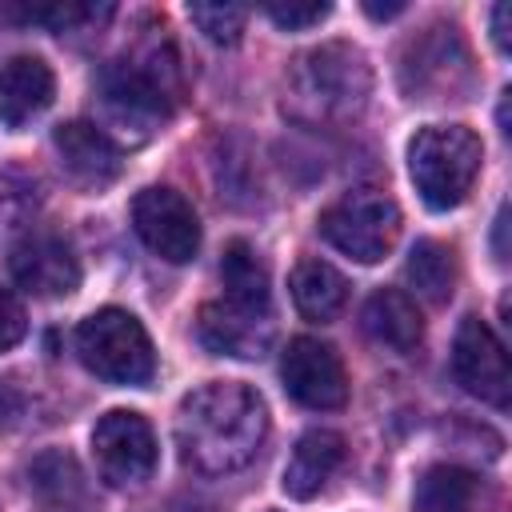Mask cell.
I'll use <instances>...</instances> for the list:
<instances>
[{
  "mask_svg": "<svg viewBox=\"0 0 512 512\" xmlns=\"http://www.w3.org/2000/svg\"><path fill=\"white\" fill-rule=\"evenodd\" d=\"M364 12H368L372 20H392V16H400V12H404V0H392V4H376V0H368V4H364Z\"/></svg>",
  "mask_w": 512,
  "mask_h": 512,
  "instance_id": "83f0119b",
  "label": "cell"
},
{
  "mask_svg": "<svg viewBox=\"0 0 512 512\" xmlns=\"http://www.w3.org/2000/svg\"><path fill=\"white\" fill-rule=\"evenodd\" d=\"M24 332H28L24 304H20V300H16L8 288H0V352L16 348V344L24 340Z\"/></svg>",
  "mask_w": 512,
  "mask_h": 512,
  "instance_id": "484cf974",
  "label": "cell"
},
{
  "mask_svg": "<svg viewBox=\"0 0 512 512\" xmlns=\"http://www.w3.org/2000/svg\"><path fill=\"white\" fill-rule=\"evenodd\" d=\"M364 332L392 348V352H416L420 340H424V320H420V308L408 292L400 288H376L368 300H364Z\"/></svg>",
  "mask_w": 512,
  "mask_h": 512,
  "instance_id": "2e32d148",
  "label": "cell"
},
{
  "mask_svg": "<svg viewBox=\"0 0 512 512\" xmlns=\"http://www.w3.org/2000/svg\"><path fill=\"white\" fill-rule=\"evenodd\" d=\"M480 480L468 468L456 464H436L416 480V512H468L476 504Z\"/></svg>",
  "mask_w": 512,
  "mask_h": 512,
  "instance_id": "ffe728a7",
  "label": "cell"
},
{
  "mask_svg": "<svg viewBox=\"0 0 512 512\" xmlns=\"http://www.w3.org/2000/svg\"><path fill=\"white\" fill-rule=\"evenodd\" d=\"M8 268H12V280L24 292L44 296V300H60V296H72L80 288V260H76L72 244L56 232L24 236L12 248Z\"/></svg>",
  "mask_w": 512,
  "mask_h": 512,
  "instance_id": "8fae6325",
  "label": "cell"
},
{
  "mask_svg": "<svg viewBox=\"0 0 512 512\" xmlns=\"http://www.w3.org/2000/svg\"><path fill=\"white\" fill-rule=\"evenodd\" d=\"M112 8H96V4H76V0H64V4H28V8H4L8 20H20V24H44L52 32H72L88 20H104Z\"/></svg>",
  "mask_w": 512,
  "mask_h": 512,
  "instance_id": "7402d4cb",
  "label": "cell"
},
{
  "mask_svg": "<svg viewBox=\"0 0 512 512\" xmlns=\"http://www.w3.org/2000/svg\"><path fill=\"white\" fill-rule=\"evenodd\" d=\"M132 228L144 240V248L168 264H188L200 252L196 208L176 188H144L132 200Z\"/></svg>",
  "mask_w": 512,
  "mask_h": 512,
  "instance_id": "9c48e42d",
  "label": "cell"
},
{
  "mask_svg": "<svg viewBox=\"0 0 512 512\" xmlns=\"http://www.w3.org/2000/svg\"><path fill=\"white\" fill-rule=\"evenodd\" d=\"M344 456H348V448H344V436L340 432H332V428L304 432L296 440L288 464H284V480H280L284 492L292 500H312L336 476V468L344 464Z\"/></svg>",
  "mask_w": 512,
  "mask_h": 512,
  "instance_id": "9a60e30c",
  "label": "cell"
},
{
  "mask_svg": "<svg viewBox=\"0 0 512 512\" xmlns=\"http://www.w3.org/2000/svg\"><path fill=\"white\" fill-rule=\"evenodd\" d=\"M484 144L464 124H428L408 144V172L420 200L436 212L456 208L480 176Z\"/></svg>",
  "mask_w": 512,
  "mask_h": 512,
  "instance_id": "3957f363",
  "label": "cell"
},
{
  "mask_svg": "<svg viewBox=\"0 0 512 512\" xmlns=\"http://www.w3.org/2000/svg\"><path fill=\"white\" fill-rule=\"evenodd\" d=\"M452 376L468 396H476L492 408H508V400H512V372H508L504 344L480 316H464L456 328Z\"/></svg>",
  "mask_w": 512,
  "mask_h": 512,
  "instance_id": "30bf717a",
  "label": "cell"
},
{
  "mask_svg": "<svg viewBox=\"0 0 512 512\" xmlns=\"http://www.w3.org/2000/svg\"><path fill=\"white\" fill-rule=\"evenodd\" d=\"M280 380H284V392L312 412H332V408L348 404L344 360L332 344H324L316 336L288 340L284 360H280Z\"/></svg>",
  "mask_w": 512,
  "mask_h": 512,
  "instance_id": "ba28073f",
  "label": "cell"
},
{
  "mask_svg": "<svg viewBox=\"0 0 512 512\" xmlns=\"http://www.w3.org/2000/svg\"><path fill=\"white\" fill-rule=\"evenodd\" d=\"M400 84L412 100H460L472 84V60L452 24H432L408 40Z\"/></svg>",
  "mask_w": 512,
  "mask_h": 512,
  "instance_id": "8992f818",
  "label": "cell"
},
{
  "mask_svg": "<svg viewBox=\"0 0 512 512\" xmlns=\"http://www.w3.org/2000/svg\"><path fill=\"white\" fill-rule=\"evenodd\" d=\"M316 228L336 252H344L360 264H376L392 252V244L400 236V208L392 196H384L376 188H352L320 212Z\"/></svg>",
  "mask_w": 512,
  "mask_h": 512,
  "instance_id": "5b68a950",
  "label": "cell"
},
{
  "mask_svg": "<svg viewBox=\"0 0 512 512\" xmlns=\"http://www.w3.org/2000/svg\"><path fill=\"white\" fill-rule=\"evenodd\" d=\"M220 284H224V304L252 312V316H272V284L268 268L256 256L248 240H232L220 260Z\"/></svg>",
  "mask_w": 512,
  "mask_h": 512,
  "instance_id": "e0dca14e",
  "label": "cell"
},
{
  "mask_svg": "<svg viewBox=\"0 0 512 512\" xmlns=\"http://www.w3.org/2000/svg\"><path fill=\"white\" fill-rule=\"evenodd\" d=\"M268 436L264 400L240 380H212L180 400L176 444L192 472L228 476L256 460Z\"/></svg>",
  "mask_w": 512,
  "mask_h": 512,
  "instance_id": "6da1fadb",
  "label": "cell"
},
{
  "mask_svg": "<svg viewBox=\"0 0 512 512\" xmlns=\"http://www.w3.org/2000/svg\"><path fill=\"white\" fill-rule=\"evenodd\" d=\"M56 96V76L40 56H8L0 64V120L24 128Z\"/></svg>",
  "mask_w": 512,
  "mask_h": 512,
  "instance_id": "5bb4252c",
  "label": "cell"
},
{
  "mask_svg": "<svg viewBox=\"0 0 512 512\" xmlns=\"http://www.w3.org/2000/svg\"><path fill=\"white\" fill-rule=\"evenodd\" d=\"M76 356L88 372L108 384L140 388L156 372V352L144 324L124 308H100L80 320L76 328Z\"/></svg>",
  "mask_w": 512,
  "mask_h": 512,
  "instance_id": "277c9868",
  "label": "cell"
},
{
  "mask_svg": "<svg viewBox=\"0 0 512 512\" xmlns=\"http://www.w3.org/2000/svg\"><path fill=\"white\" fill-rule=\"evenodd\" d=\"M188 20L212 44H236L244 24H248V8H240V4H188Z\"/></svg>",
  "mask_w": 512,
  "mask_h": 512,
  "instance_id": "603a6c76",
  "label": "cell"
},
{
  "mask_svg": "<svg viewBox=\"0 0 512 512\" xmlns=\"http://www.w3.org/2000/svg\"><path fill=\"white\" fill-rule=\"evenodd\" d=\"M36 208H40L36 184L20 172H0V232L28 224Z\"/></svg>",
  "mask_w": 512,
  "mask_h": 512,
  "instance_id": "cb8c5ba5",
  "label": "cell"
},
{
  "mask_svg": "<svg viewBox=\"0 0 512 512\" xmlns=\"http://www.w3.org/2000/svg\"><path fill=\"white\" fill-rule=\"evenodd\" d=\"M196 336L208 352L216 356H236V360H256L272 348V320L240 312L232 304H204L196 320Z\"/></svg>",
  "mask_w": 512,
  "mask_h": 512,
  "instance_id": "4fadbf2b",
  "label": "cell"
},
{
  "mask_svg": "<svg viewBox=\"0 0 512 512\" xmlns=\"http://www.w3.org/2000/svg\"><path fill=\"white\" fill-rule=\"evenodd\" d=\"M28 484L52 508H64V512H88L92 508L88 476H84V468L68 452H56V448L52 452H40L32 460V468H28Z\"/></svg>",
  "mask_w": 512,
  "mask_h": 512,
  "instance_id": "d6986e66",
  "label": "cell"
},
{
  "mask_svg": "<svg viewBox=\"0 0 512 512\" xmlns=\"http://www.w3.org/2000/svg\"><path fill=\"white\" fill-rule=\"evenodd\" d=\"M508 16H512L508 4H496L492 8V40H496L500 52H508Z\"/></svg>",
  "mask_w": 512,
  "mask_h": 512,
  "instance_id": "4316f807",
  "label": "cell"
},
{
  "mask_svg": "<svg viewBox=\"0 0 512 512\" xmlns=\"http://www.w3.org/2000/svg\"><path fill=\"white\" fill-rule=\"evenodd\" d=\"M328 12H332V4H324V0H288V4L272 0V4H264V16L284 32H304V28L320 24Z\"/></svg>",
  "mask_w": 512,
  "mask_h": 512,
  "instance_id": "d4e9b609",
  "label": "cell"
},
{
  "mask_svg": "<svg viewBox=\"0 0 512 512\" xmlns=\"http://www.w3.org/2000/svg\"><path fill=\"white\" fill-rule=\"evenodd\" d=\"M52 148H56L60 168L68 172V180L80 184V188H88V192L108 188L120 176V168H124V156L112 144V136L100 124H88V120L60 124L52 132Z\"/></svg>",
  "mask_w": 512,
  "mask_h": 512,
  "instance_id": "7c38bea8",
  "label": "cell"
},
{
  "mask_svg": "<svg viewBox=\"0 0 512 512\" xmlns=\"http://www.w3.org/2000/svg\"><path fill=\"white\" fill-rule=\"evenodd\" d=\"M408 284L428 304H444L456 288V256L440 240H416L408 252Z\"/></svg>",
  "mask_w": 512,
  "mask_h": 512,
  "instance_id": "44dd1931",
  "label": "cell"
},
{
  "mask_svg": "<svg viewBox=\"0 0 512 512\" xmlns=\"http://www.w3.org/2000/svg\"><path fill=\"white\" fill-rule=\"evenodd\" d=\"M504 232H508V208H500V212H496V260H508Z\"/></svg>",
  "mask_w": 512,
  "mask_h": 512,
  "instance_id": "f1b7e54d",
  "label": "cell"
},
{
  "mask_svg": "<svg viewBox=\"0 0 512 512\" xmlns=\"http://www.w3.org/2000/svg\"><path fill=\"white\" fill-rule=\"evenodd\" d=\"M288 288H292V300H296L300 316H308L316 324L336 320L344 300H348V280L328 260H316V256H308V260H300L292 268Z\"/></svg>",
  "mask_w": 512,
  "mask_h": 512,
  "instance_id": "ac0fdd59",
  "label": "cell"
},
{
  "mask_svg": "<svg viewBox=\"0 0 512 512\" xmlns=\"http://www.w3.org/2000/svg\"><path fill=\"white\" fill-rule=\"evenodd\" d=\"M372 72L360 48L352 44H320L292 60L288 100L308 120H344L356 116L368 100Z\"/></svg>",
  "mask_w": 512,
  "mask_h": 512,
  "instance_id": "7a4b0ae2",
  "label": "cell"
},
{
  "mask_svg": "<svg viewBox=\"0 0 512 512\" xmlns=\"http://www.w3.org/2000/svg\"><path fill=\"white\" fill-rule=\"evenodd\" d=\"M92 452L96 468L112 488H136L156 468V436L152 424L140 412L112 408L92 428Z\"/></svg>",
  "mask_w": 512,
  "mask_h": 512,
  "instance_id": "52a82bcc",
  "label": "cell"
}]
</instances>
